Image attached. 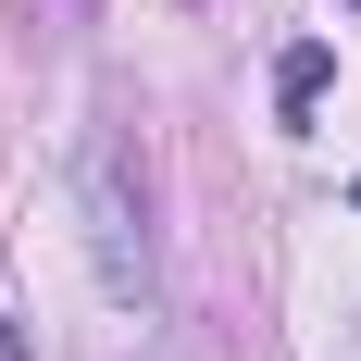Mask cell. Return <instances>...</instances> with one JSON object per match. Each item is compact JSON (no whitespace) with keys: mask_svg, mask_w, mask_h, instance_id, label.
Listing matches in <instances>:
<instances>
[{"mask_svg":"<svg viewBox=\"0 0 361 361\" xmlns=\"http://www.w3.org/2000/svg\"><path fill=\"white\" fill-rule=\"evenodd\" d=\"M87 250H100L112 299H149V200H137V175H125V125L87 137Z\"/></svg>","mask_w":361,"mask_h":361,"instance_id":"1","label":"cell"},{"mask_svg":"<svg viewBox=\"0 0 361 361\" xmlns=\"http://www.w3.org/2000/svg\"><path fill=\"white\" fill-rule=\"evenodd\" d=\"M324 87H336V50H324V37H287V50H274V112H287V125H312V112H324Z\"/></svg>","mask_w":361,"mask_h":361,"instance_id":"2","label":"cell"},{"mask_svg":"<svg viewBox=\"0 0 361 361\" xmlns=\"http://www.w3.org/2000/svg\"><path fill=\"white\" fill-rule=\"evenodd\" d=\"M0 361H37V349H25V336H13V324H0Z\"/></svg>","mask_w":361,"mask_h":361,"instance_id":"3","label":"cell"},{"mask_svg":"<svg viewBox=\"0 0 361 361\" xmlns=\"http://www.w3.org/2000/svg\"><path fill=\"white\" fill-rule=\"evenodd\" d=\"M349 212H361V187H349Z\"/></svg>","mask_w":361,"mask_h":361,"instance_id":"4","label":"cell"}]
</instances>
